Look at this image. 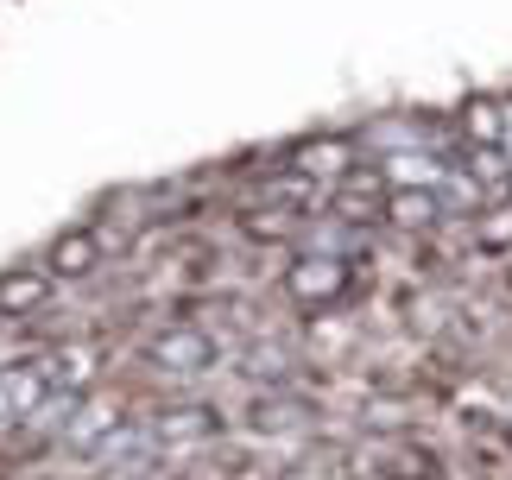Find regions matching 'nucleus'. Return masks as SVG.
I'll list each match as a JSON object with an SVG mask.
<instances>
[{"label": "nucleus", "mask_w": 512, "mask_h": 480, "mask_svg": "<svg viewBox=\"0 0 512 480\" xmlns=\"http://www.w3.org/2000/svg\"><path fill=\"white\" fill-rule=\"evenodd\" d=\"M285 291L298 297L304 310H323V304H336V297L348 291V259H329V253H310V259H298V266L285 272Z\"/></svg>", "instance_id": "1"}, {"label": "nucleus", "mask_w": 512, "mask_h": 480, "mask_svg": "<svg viewBox=\"0 0 512 480\" xmlns=\"http://www.w3.org/2000/svg\"><path fill=\"white\" fill-rule=\"evenodd\" d=\"M146 360L159 373H209L215 367V342H209L203 329L177 323V329H165V335H152V342H146Z\"/></svg>", "instance_id": "2"}, {"label": "nucleus", "mask_w": 512, "mask_h": 480, "mask_svg": "<svg viewBox=\"0 0 512 480\" xmlns=\"http://www.w3.org/2000/svg\"><path fill=\"white\" fill-rule=\"evenodd\" d=\"M38 398H51L45 360H13V367L0 373V411H7V417H32Z\"/></svg>", "instance_id": "3"}, {"label": "nucleus", "mask_w": 512, "mask_h": 480, "mask_svg": "<svg viewBox=\"0 0 512 480\" xmlns=\"http://www.w3.org/2000/svg\"><path fill=\"white\" fill-rule=\"evenodd\" d=\"M95 259H102V240H95L89 228H70V234H57V240H51L45 272H51V278H89V272H95Z\"/></svg>", "instance_id": "4"}, {"label": "nucleus", "mask_w": 512, "mask_h": 480, "mask_svg": "<svg viewBox=\"0 0 512 480\" xmlns=\"http://www.w3.org/2000/svg\"><path fill=\"white\" fill-rule=\"evenodd\" d=\"M51 297V272H32V266H19L0 278V316H32L38 304Z\"/></svg>", "instance_id": "5"}, {"label": "nucleus", "mask_w": 512, "mask_h": 480, "mask_svg": "<svg viewBox=\"0 0 512 480\" xmlns=\"http://www.w3.org/2000/svg\"><path fill=\"white\" fill-rule=\"evenodd\" d=\"M386 215H392L399 228H430V222L443 215V203H437L430 190H392V196H386Z\"/></svg>", "instance_id": "6"}, {"label": "nucleus", "mask_w": 512, "mask_h": 480, "mask_svg": "<svg viewBox=\"0 0 512 480\" xmlns=\"http://www.w3.org/2000/svg\"><path fill=\"white\" fill-rule=\"evenodd\" d=\"M114 430H121V411H114V405H83L76 424H70V443L76 449H102Z\"/></svg>", "instance_id": "7"}, {"label": "nucleus", "mask_w": 512, "mask_h": 480, "mask_svg": "<svg viewBox=\"0 0 512 480\" xmlns=\"http://www.w3.org/2000/svg\"><path fill=\"white\" fill-rule=\"evenodd\" d=\"M159 436H165V443H196V436H215V411H203V405L165 411L159 417Z\"/></svg>", "instance_id": "8"}, {"label": "nucleus", "mask_w": 512, "mask_h": 480, "mask_svg": "<svg viewBox=\"0 0 512 480\" xmlns=\"http://www.w3.org/2000/svg\"><path fill=\"white\" fill-rule=\"evenodd\" d=\"M462 127H468V139H481V146H500V139H506V114L494 102H468Z\"/></svg>", "instance_id": "9"}, {"label": "nucleus", "mask_w": 512, "mask_h": 480, "mask_svg": "<svg viewBox=\"0 0 512 480\" xmlns=\"http://www.w3.org/2000/svg\"><path fill=\"white\" fill-rule=\"evenodd\" d=\"M291 228H298V209H260V215H247V234L253 240H285Z\"/></svg>", "instance_id": "10"}, {"label": "nucleus", "mask_w": 512, "mask_h": 480, "mask_svg": "<svg viewBox=\"0 0 512 480\" xmlns=\"http://www.w3.org/2000/svg\"><path fill=\"white\" fill-rule=\"evenodd\" d=\"M298 158H304V171L329 177V171H342V165H348V146H304Z\"/></svg>", "instance_id": "11"}]
</instances>
